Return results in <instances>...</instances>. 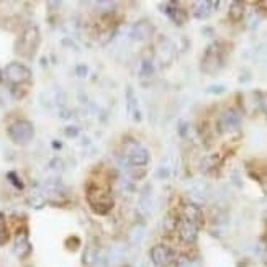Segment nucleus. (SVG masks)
<instances>
[{"label":"nucleus","instance_id":"f257e3e1","mask_svg":"<svg viewBox=\"0 0 267 267\" xmlns=\"http://www.w3.org/2000/svg\"><path fill=\"white\" fill-rule=\"evenodd\" d=\"M86 197H87L90 208L99 215H107L108 211L113 208V197L105 187H100L97 184H89Z\"/></svg>","mask_w":267,"mask_h":267},{"label":"nucleus","instance_id":"f03ea898","mask_svg":"<svg viewBox=\"0 0 267 267\" xmlns=\"http://www.w3.org/2000/svg\"><path fill=\"white\" fill-rule=\"evenodd\" d=\"M40 41H41V35H40L38 27L30 25V27H27L25 30H23L20 38L17 40L15 53L18 54V56H22V58L32 59V58H35L36 51H38Z\"/></svg>","mask_w":267,"mask_h":267},{"label":"nucleus","instance_id":"7ed1b4c3","mask_svg":"<svg viewBox=\"0 0 267 267\" xmlns=\"http://www.w3.org/2000/svg\"><path fill=\"white\" fill-rule=\"evenodd\" d=\"M7 135L12 143L18 144V146H27L35 138V126L28 120H18L9 126Z\"/></svg>","mask_w":267,"mask_h":267},{"label":"nucleus","instance_id":"20e7f679","mask_svg":"<svg viewBox=\"0 0 267 267\" xmlns=\"http://www.w3.org/2000/svg\"><path fill=\"white\" fill-rule=\"evenodd\" d=\"M5 77L14 87H22L23 84L32 81V71H30L25 64L22 63H10L5 68Z\"/></svg>","mask_w":267,"mask_h":267},{"label":"nucleus","instance_id":"39448f33","mask_svg":"<svg viewBox=\"0 0 267 267\" xmlns=\"http://www.w3.org/2000/svg\"><path fill=\"white\" fill-rule=\"evenodd\" d=\"M223 54L220 48H216V45L210 46L207 53H205L203 61H202V71L207 74H215L223 68Z\"/></svg>","mask_w":267,"mask_h":267},{"label":"nucleus","instance_id":"423d86ee","mask_svg":"<svg viewBox=\"0 0 267 267\" xmlns=\"http://www.w3.org/2000/svg\"><path fill=\"white\" fill-rule=\"evenodd\" d=\"M177 233H179V238L184 242H187V244H193L198 238V224L187 220V218H180Z\"/></svg>","mask_w":267,"mask_h":267},{"label":"nucleus","instance_id":"0eeeda50","mask_svg":"<svg viewBox=\"0 0 267 267\" xmlns=\"http://www.w3.org/2000/svg\"><path fill=\"white\" fill-rule=\"evenodd\" d=\"M32 252V244H30V236L27 229H20L15 236V244H14V254L17 257L25 259L28 254Z\"/></svg>","mask_w":267,"mask_h":267},{"label":"nucleus","instance_id":"6e6552de","mask_svg":"<svg viewBox=\"0 0 267 267\" xmlns=\"http://www.w3.org/2000/svg\"><path fill=\"white\" fill-rule=\"evenodd\" d=\"M149 254H151V260H153V262L156 265H159V267L167 265L174 259V254L171 251V247L166 246V244H156V246H153V249H151Z\"/></svg>","mask_w":267,"mask_h":267},{"label":"nucleus","instance_id":"1a4fd4ad","mask_svg":"<svg viewBox=\"0 0 267 267\" xmlns=\"http://www.w3.org/2000/svg\"><path fill=\"white\" fill-rule=\"evenodd\" d=\"M239 126V117L234 110H226L221 117H220V130L228 133L233 131Z\"/></svg>","mask_w":267,"mask_h":267},{"label":"nucleus","instance_id":"9d476101","mask_svg":"<svg viewBox=\"0 0 267 267\" xmlns=\"http://www.w3.org/2000/svg\"><path fill=\"white\" fill-rule=\"evenodd\" d=\"M128 157H130V162L133 164V166L143 167V166H146L149 161V153L144 148L139 146V144H136L135 148L128 151Z\"/></svg>","mask_w":267,"mask_h":267},{"label":"nucleus","instance_id":"9b49d317","mask_svg":"<svg viewBox=\"0 0 267 267\" xmlns=\"http://www.w3.org/2000/svg\"><path fill=\"white\" fill-rule=\"evenodd\" d=\"M153 33H154V28L146 20L139 22V23H136L135 27H133V38L139 40V41H144V40L151 38V36H153Z\"/></svg>","mask_w":267,"mask_h":267},{"label":"nucleus","instance_id":"f8f14e48","mask_svg":"<svg viewBox=\"0 0 267 267\" xmlns=\"http://www.w3.org/2000/svg\"><path fill=\"white\" fill-rule=\"evenodd\" d=\"M216 2H195L193 4V9H192V14L198 20H205V18H208L210 14L213 12L211 7H216Z\"/></svg>","mask_w":267,"mask_h":267},{"label":"nucleus","instance_id":"ddd939ff","mask_svg":"<svg viewBox=\"0 0 267 267\" xmlns=\"http://www.w3.org/2000/svg\"><path fill=\"white\" fill-rule=\"evenodd\" d=\"M182 218H187V220H190L193 223H197L198 226H200V223H202V210H200L197 205H193V203H189V205H185L184 210H182Z\"/></svg>","mask_w":267,"mask_h":267},{"label":"nucleus","instance_id":"4468645a","mask_svg":"<svg viewBox=\"0 0 267 267\" xmlns=\"http://www.w3.org/2000/svg\"><path fill=\"white\" fill-rule=\"evenodd\" d=\"M242 17H244V5L241 2H234L231 4V9H229V18L233 22H241Z\"/></svg>","mask_w":267,"mask_h":267},{"label":"nucleus","instance_id":"2eb2a0df","mask_svg":"<svg viewBox=\"0 0 267 267\" xmlns=\"http://www.w3.org/2000/svg\"><path fill=\"white\" fill-rule=\"evenodd\" d=\"M9 239V231H7V226H5V221L4 218L0 216V246H4L5 242Z\"/></svg>","mask_w":267,"mask_h":267},{"label":"nucleus","instance_id":"dca6fc26","mask_svg":"<svg viewBox=\"0 0 267 267\" xmlns=\"http://www.w3.org/2000/svg\"><path fill=\"white\" fill-rule=\"evenodd\" d=\"M9 179H10V182H14V184L17 185V187H20V189H23V184L20 180H17V175L14 174V172H10L9 174Z\"/></svg>","mask_w":267,"mask_h":267},{"label":"nucleus","instance_id":"f3484780","mask_svg":"<svg viewBox=\"0 0 267 267\" xmlns=\"http://www.w3.org/2000/svg\"><path fill=\"white\" fill-rule=\"evenodd\" d=\"M262 105H264V108H265V112H267V95L264 97V100H262Z\"/></svg>","mask_w":267,"mask_h":267},{"label":"nucleus","instance_id":"a211bd4d","mask_svg":"<svg viewBox=\"0 0 267 267\" xmlns=\"http://www.w3.org/2000/svg\"><path fill=\"white\" fill-rule=\"evenodd\" d=\"M4 79V72H2V69H0V81Z\"/></svg>","mask_w":267,"mask_h":267}]
</instances>
